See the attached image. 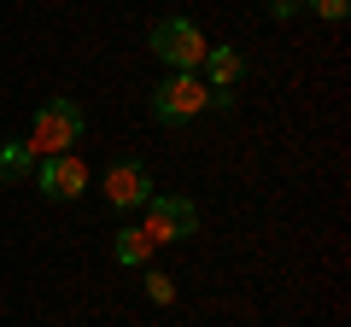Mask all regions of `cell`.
I'll return each mask as SVG.
<instances>
[{"label": "cell", "mask_w": 351, "mask_h": 327, "mask_svg": "<svg viewBox=\"0 0 351 327\" xmlns=\"http://www.w3.org/2000/svg\"><path fill=\"white\" fill-rule=\"evenodd\" d=\"M135 228L152 246H176V239H188L193 228H199V211H193V199H182V193H152V199L141 205Z\"/></svg>", "instance_id": "cell-3"}, {"label": "cell", "mask_w": 351, "mask_h": 327, "mask_svg": "<svg viewBox=\"0 0 351 327\" xmlns=\"http://www.w3.org/2000/svg\"><path fill=\"white\" fill-rule=\"evenodd\" d=\"M304 12H316V18H328V24H339V18L351 12V0H299Z\"/></svg>", "instance_id": "cell-11"}, {"label": "cell", "mask_w": 351, "mask_h": 327, "mask_svg": "<svg viewBox=\"0 0 351 327\" xmlns=\"http://www.w3.org/2000/svg\"><path fill=\"white\" fill-rule=\"evenodd\" d=\"M152 199V176L141 158H117L112 170H106V205L112 211H141V205Z\"/></svg>", "instance_id": "cell-6"}, {"label": "cell", "mask_w": 351, "mask_h": 327, "mask_svg": "<svg viewBox=\"0 0 351 327\" xmlns=\"http://www.w3.org/2000/svg\"><path fill=\"white\" fill-rule=\"evenodd\" d=\"M205 47H211V41L199 36L193 18H158V24H152V53H158L170 70H199Z\"/></svg>", "instance_id": "cell-4"}, {"label": "cell", "mask_w": 351, "mask_h": 327, "mask_svg": "<svg viewBox=\"0 0 351 327\" xmlns=\"http://www.w3.org/2000/svg\"><path fill=\"white\" fill-rule=\"evenodd\" d=\"M199 112H211V88L199 82V70H170L158 88H152V123L182 129V123H193Z\"/></svg>", "instance_id": "cell-1"}, {"label": "cell", "mask_w": 351, "mask_h": 327, "mask_svg": "<svg viewBox=\"0 0 351 327\" xmlns=\"http://www.w3.org/2000/svg\"><path fill=\"white\" fill-rule=\"evenodd\" d=\"M246 76V59L234 47H205V64H199V82L211 88V105H234V82Z\"/></svg>", "instance_id": "cell-7"}, {"label": "cell", "mask_w": 351, "mask_h": 327, "mask_svg": "<svg viewBox=\"0 0 351 327\" xmlns=\"http://www.w3.org/2000/svg\"><path fill=\"white\" fill-rule=\"evenodd\" d=\"M147 298H152V304H170V298H176V280L164 275V269H147Z\"/></svg>", "instance_id": "cell-10"}, {"label": "cell", "mask_w": 351, "mask_h": 327, "mask_svg": "<svg viewBox=\"0 0 351 327\" xmlns=\"http://www.w3.org/2000/svg\"><path fill=\"white\" fill-rule=\"evenodd\" d=\"M24 170H36V152L24 140H0V181H18Z\"/></svg>", "instance_id": "cell-9"}, {"label": "cell", "mask_w": 351, "mask_h": 327, "mask_svg": "<svg viewBox=\"0 0 351 327\" xmlns=\"http://www.w3.org/2000/svg\"><path fill=\"white\" fill-rule=\"evenodd\" d=\"M112 257H117L123 269H141V263L152 257V239L141 234V228H123V234H117V246H112Z\"/></svg>", "instance_id": "cell-8"}, {"label": "cell", "mask_w": 351, "mask_h": 327, "mask_svg": "<svg viewBox=\"0 0 351 327\" xmlns=\"http://www.w3.org/2000/svg\"><path fill=\"white\" fill-rule=\"evenodd\" d=\"M36 187H41V199H53V205H64V199H82V187H88V164L76 158V152L41 158V170H36Z\"/></svg>", "instance_id": "cell-5"}, {"label": "cell", "mask_w": 351, "mask_h": 327, "mask_svg": "<svg viewBox=\"0 0 351 327\" xmlns=\"http://www.w3.org/2000/svg\"><path fill=\"white\" fill-rule=\"evenodd\" d=\"M269 12H276V18H293V12H299V0H269Z\"/></svg>", "instance_id": "cell-12"}, {"label": "cell", "mask_w": 351, "mask_h": 327, "mask_svg": "<svg viewBox=\"0 0 351 327\" xmlns=\"http://www.w3.org/2000/svg\"><path fill=\"white\" fill-rule=\"evenodd\" d=\"M82 129H88V117H82L76 100H47L36 112V129H29L24 146L36 152V158H59V152H71L76 140H82Z\"/></svg>", "instance_id": "cell-2"}]
</instances>
